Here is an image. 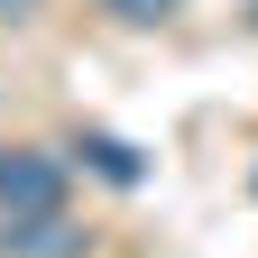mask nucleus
Here are the masks:
<instances>
[{
    "label": "nucleus",
    "mask_w": 258,
    "mask_h": 258,
    "mask_svg": "<svg viewBox=\"0 0 258 258\" xmlns=\"http://www.w3.org/2000/svg\"><path fill=\"white\" fill-rule=\"evenodd\" d=\"M0 212H64V157L0 148Z\"/></svg>",
    "instance_id": "obj_1"
},
{
    "label": "nucleus",
    "mask_w": 258,
    "mask_h": 258,
    "mask_svg": "<svg viewBox=\"0 0 258 258\" xmlns=\"http://www.w3.org/2000/svg\"><path fill=\"white\" fill-rule=\"evenodd\" d=\"M0 258H83L64 212H0Z\"/></svg>",
    "instance_id": "obj_2"
},
{
    "label": "nucleus",
    "mask_w": 258,
    "mask_h": 258,
    "mask_svg": "<svg viewBox=\"0 0 258 258\" xmlns=\"http://www.w3.org/2000/svg\"><path fill=\"white\" fill-rule=\"evenodd\" d=\"M74 157H92V175H111V184H139V175H148V166H139V148H120L111 129H83Z\"/></svg>",
    "instance_id": "obj_3"
},
{
    "label": "nucleus",
    "mask_w": 258,
    "mask_h": 258,
    "mask_svg": "<svg viewBox=\"0 0 258 258\" xmlns=\"http://www.w3.org/2000/svg\"><path fill=\"white\" fill-rule=\"evenodd\" d=\"M111 19H166V10H184V0H102Z\"/></svg>",
    "instance_id": "obj_4"
},
{
    "label": "nucleus",
    "mask_w": 258,
    "mask_h": 258,
    "mask_svg": "<svg viewBox=\"0 0 258 258\" xmlns=\"http://www.w3.org/2000/svg\"><path fill=\"white\" fill-rule=\"evenodd\" d=\"M0 19H28V0H0Z\"/></svg>",
    "instance_id": "obj_5"
}]
</instances>
